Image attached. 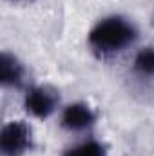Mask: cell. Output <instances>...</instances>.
<instances>
[{
	"label": "cell",
	"instance_id": "7a4b0ae2",
	"mask_svg": "<svg viewBox=\"0 0 154 156\" xmlns=\"http://www.w3.org/2000/svg\"><path fill=\"white\" fill-rule=\"evenodd\" d=\"M35 145L33 129L26 120H11L0 131V154L26 156Z\"/></svg>",
	"mask_w": 154,
	"mask_h": 156
},
{
	"label": "cell",
	"instance_id": "6da1fadb",
	"mask_svg": "<svg viewBox=\"0 0 154 156\" xmlns=\"http://www.w3.org/2000/svg\"><path fill=\"white\" fill-rule=\"evenodd\" d=\"M138 35V27L132 20L121 15H109L89 29L87 45L98 58H111L132 47Z\"/></svg>",
	"mask_w": 154,
	"mask_h": 156
},
{
	"label": "cell",
	"instance_id": "277c9868",
	"mask_svg": "<svg viewBox=\"0 0 154 156\" xmlns=\"http://www.w3.org/2000/svg\"><path fill=\"white\" fill-rule=\"evenodd\" d=\"M96 111L87 102H73L62 109L60 127L69 133H83L89 131L96 123Z\"/></svg>",
	"mask_w": 154,
	"mask_h": 156
},
{
	"label": "cell",
	"instance_id": "8992f818",
	"mask_svg": "<svg viewBox=\"0 0 154 156\" xmlns=\"http://www.w3.org/2000/svg\"><path fill=\"white\" fill-rule=\"evenodd\" d=\"M109 149L100 140H83L80 144H75L67 147L62 156H107Z\"/></svg>",
	"mask_w": 154,
	"mask_h": 156
},
{
	"label": "cell",
	"instance_id": "5b68a950",
	"mask_svg": "<svg viewBox=\"0 0 154 156\" xmlns=\"http://www.w3.org/2000/svg\"><path fill=\"white\" fill-rule=\"evenodd\" d=\"M27 80V69L24 66V62L9 53L4 51L0 55V82L4 87H11V89H20L24 87Z\"/></svg>",
	"mask_w": 154,
	"mask_h": 156
},
{
	"label": "cell",
	"instance_id": "52a82bcc",
	"mask_svg": "<svg viewBox=\"0 0 154 156\" xmlns=\"http://www.w3.org/2000/svg\"><path fill=\"white\" fill-rule=\"evenodd\" d=\"M132 71L142 78H154V45L142 47L134 60H132Z\"/></svg>",
	"mask_w": 154,
	"mask_h": 156
},
{
	"label": "cell",
	"instance_id": "3957f363",
	"mask_svg": "<svg viewBox=\"0 0 154 156\" xmlns=\"http://www.w3.org/2000/svg\"><path fill=\"white\" fill-rule=\"evenodd\" d=\"M60 107V91L53 85L40 83L27 89L24 96V109L27 115L38 120L53 116Z\"/></svg>",
	"mask_w": 154,
	"mask_h": 156
},
{
	"label": "cell",
	"instance_id": "ba28073f",
	"mask_svg": "<svg viewBox=\"0 0 154 156\" xmlns=\"http://www.w3.org/2000/svg\"><path fill=\"white\" fill-rule=\"evenodd\" d=\"M7 2H11V4H15V5H29V4H33V2H37V0H7Z\"/></svg>",
	"mask_w": 154,
	"mask_h": 156
}]
</instances>
